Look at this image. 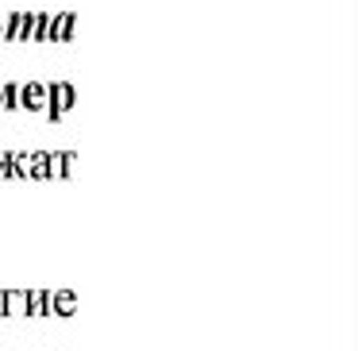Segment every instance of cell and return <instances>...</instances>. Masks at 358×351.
Instances as JSON below:
<instances>
[{
	"mask_svg": "<svg viewBox=\"0 0 358 351\" xmlns=\"http://www.w3.org/2000/svg\"><path fill=\"white\" fill-rule=\"evenodd\" d=\"M73 104H78V89H73L70 81H50L47 85V116L62 120Z\"/></svg>",
	"mask_w": 358,
	"mask_h": 351,
	"instance_id": "cell-1",
	"label": "cell"
},
{
	"mask_svg": "<svg viewBox=\"0 0 358 351\" xmlns=\"http://www.w3.org/2000/svg\"><path fill=\"white\" fill-rule=\"evenodd\" d=\"M31 16L35 12H12V16H4V32H0V39L27 43V35H31Z\"/></svg>",
	"mask_w": 358,
	"mask_h": 351,
	"instance_id": "cell-2",
	"label": "cell"
},
{
	"mask_svg": "<svg viewBox=\"0 0 358 351\" xmlns=\"http://www.w3.org/2000/svg\"><path fill=\"white\" fill-rule=\"evenodd\" d=\"M20 109L47 112V81H27V85H20Z\"/></svg>",
	"mask_w": 358,
	"mask_h": 351,
	"instance_id": "cell-3",
	"label": "cell"
},
{
	"mask_svg": "<svg viewBox=\"0 0 358 351\" xmlns=\"http://www.w3.org/2000/svg\"><path fill=\"white\" fill-rule=\"evenodd\" d=\"M0 312L4 317H27V289H0Z\"/></svg>",
	"mask_w": 358,
	"mask_h": 351,
	"instance_id": "cell-4",
	"label": "cell"
},
{
	"mask_svg": "<svg viewBox=\"0 0 358 351\" xmlns=\"http://www.w3.org/2000/svg\"><path fill=\"white\" fill-rule=\"evenodd\" d=\"M47 305H50V312H58V317H73V312L81 309V301H78V294H73V289H55Z\"/></svg>",
	"mask_w": 358,
	"mask_h": 351,
	"instance_id": "cell-5",
	"label": "cell"
},
{
	"mask_svg": "<svg viewBox=\"0 0 358 351\" xmlns=\"http://www.w3.org/2000/svg\"><path fill=\"white\" fill-rule=\"evenodd\" d=\"M73 12H58V16H50V32H47V43H66L73 35Z\"/></svg>",
	"mask_w": 358,
	"mask_h": 351,
	"instance_id": "cell-6",
	"label": "cell"
},
{
	"mask_svg": "<svg viewBox=\"0 0 358 351\" xmlns=\"http://www.w3.org/2000/svg\"><path fill=\"white\" fill-rule=\"evenodd\" d=\"M73 163H78V151H55V155L47 158V170H50V178H70Z\"/></svg>",
	"mask_w": 358,
	"mask_h": 351,
	"instance_id": "cell-7",
	"label": "cell"
},
{
	"mask_svg": "<svg viewBox=\"0 0 358 351\" xmlns=\"http://www.w3.org/2000/svg\"><path fill=\"white\" fill-rule=\"evenodd\" d=\"M50 289H27V317H50Z\"/></svg>",
	"mask_w": 358,
	"mask_h": 351,
	"instance_id": "cell-8",
	"label": "cell"
},
{
	"mask_svg": "<svg viewBox=\"0 0 358 351\" xmlns=\"http://www.w3.org/2000/svg\"><path fill=\"white\" fill-rule=\"evenodd\" d=\"M47 32H50V16H47V12H35V16H31V35H27V39H31V43H47Z\"/></svg>",
	"mask_w": 358,
	"mask_h": 351,
	"instance_id": "cell-9",
	"label": "cell"
},
{
	"mask_svg": "<svg viewBox=\"0 0 358 351\" xmlns=\"http://www.w3.org/2000/svg\"><path fill=\"white\" fill-rule=\"evenodd\" d=\"M0 109H8V112H16V109H20V85H16V81L0 85Z\"/></svg>",
	"mask_w": 358,
	"mask_h": 351,
	"instance_id": "cell-10",
	"label": "cell"
},
{
	"mask_svg": "<svg viewBox=\"0 0 358 351\" xmlns=\"http://www.w3.org/2000/svg\"><path fill=\"white\" fill-rule=\"evenodd\" d=\"M0 32H4V20H0Z\"/></svg>",
	"mask_w": 358,
	"mask_h": 351,
	"instance_id": "cell-11",
	"label": "cell"
}]
</instances>
